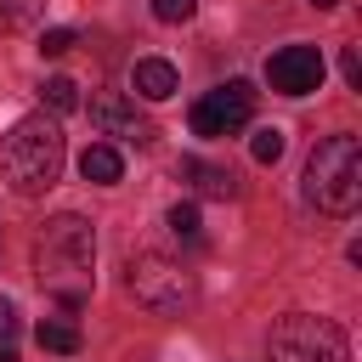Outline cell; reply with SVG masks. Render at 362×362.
<instances>
[{
    "label": "cell",
    "instance_id": "cell-1",
    "mask_svg": "<svg viewBox=\"0 0 362 362\" xmlns=\"http://www.w3.org/2000/svg\"><path fill=\"white\" fill-rule=\"evenodd\" d=\"M34 277L68 311H79L90 300V283H96V232H90L85 215H51L40 226V238H34Z\"/></svg>",
    "mask_w": 362,
    "mask_h": 362
},
{
    "label": "cell",
    "instance_id": "cell-2",
    "mask_svg": "<svg viewBox=\"0 0 362 362\" xmlns=\"http://www.w3.org/2000/svg\"><path fill=\"white\" fill-rule=\"evenodd\" d=\"M62 158H68V141H62L57 119H45V113L17 119V124L0 136V175H6V187L23 192V198L51 192L57 175H62Z\"/></svg>",
    "mask_w": 362,
    "mask_h": 362
},
{
    "label": "cell",
    "instance_id": "cell-3",
    "mask_svg": "<svg viewBox=\"0 0 362 362\" xmlns=\"http://www.w3.org/2000/svg\"><path fill=\"white\" fill-rule=\"evenodd\" d=\"M305 198L322 215H351L362 204V147L356 136H328L305 158Z\"/></svg>",
    "mask_w": 362,
    "mask_h": 362
},
{
    "label": "cell",
    "instance_id": "cell-4",
    "mask_svg": "<svg viewBox=\"0 0 362 362\" xmlns=\"http://www.w3.org/2000/svg\"><path fill=\"white\" fill-rule=\"evenodd\" d=\"M272 362H351V339L339 322L311 317V311H288L277 317L272 339H266Z\"/></svg>",
    "mask_w": 362,
    "mask_h": 362
},
{
    "label": "cell",
    "instance_id": "cell-5",
    "mask_svg": "<svg viewBox=\"0 0 362 362\" xmlns=\"http://www.w3.org/2000/svg\"><path fill=\"white\" fill-rule=\"evenodd\" d=\"M130 294L147 311H181V305H192L198 283L181 260H170L158 249H141V255H130Z\"/></svg>",
    "mask_w": 362,
    "mask_h": 362
},
{
    "label": "cell",
    "instance_id": "cell-6",
    "mask_svg": "<svg viewBox=\"0 0 362 362\" xmlns=\"http://www.w3.org/2000/svg\"><path fill=\"white\" fill-rule=\"evenodd\" d=\"M249 119H255V90L243 79H226V85H215L192 102V136H204V141L238 136Z\"/></svg>",
    "mask_w": 362,
    "mask_h": 362
},
{
    "label": "cell",
    "instance_id": "cell-7",
    "mask_svg": "<svg viewBox=\"0 0 362 362\" xmlns=\"http://www.w3.org/2000/svg\"><path fill=\"white\" fill-rule=\"evenodd\" d=\"M322 74H328V62L317 45H283L266 62V79L277 96H311V90H322Z\"/></svg>",
    "mask_w": 362,
    "mask_h": 362
},
{
    "label": "cell",
    "instance_id": "cell-8",
    "mask_svg": "<svg viewBox=\"0 0 362 362\" xmlns=\"http://www.w3.org/2000/svg\"><path fill=\"white\" fill-rule=\"evenodd\" d=\"M90 124L102 130V136H124V141H153V124L124 102V96H90Z\"/></svg>",
    "mask_w": 362,
    "mask_h": 362
},
{
    "label": "cell",
    "instance_id": "cell-9",
    "mask_svg": "<svg viewBox=\"0 0 362 362\" xmlns=\"http://www.w3.org/2000/svg\"><path fill=\"white\" fill-rule=\"evenodd\" d=\"M175 175H181V181H192L204 198H238V175H232V170H221V164L181 158V164H175Z\"/></svg>",
    "mask_w": 362,
    "mask_h": 362
},
{
    "label": "cell",
    "instance_id": "cell-10",
    "mask_svg": "<svg viewBox=\"0 0 362 362\" xmlns=\"http://www.w3.org/2000/svg\"><path fill=\"white\" fill-rule=\"evenodd\" d=\"M130 90L147 96V102H164V96H175V68H170L164 57H141V62L130 68Z\"/></svg>",
    "mask_w": 362,
    "mask_h": 362
},
{
    "label": "cell",
    "instance_id": "cell-11",
    "mask_svg": "<svg viewBox=\"0 0 362 362\" xmlns=\"http://www.w3.org/2000/svg\"><path fill=\"white\" fill-rule=\"evenodd\" d=\"M79 175H85V181H96V187H113V181L124 175V158H119V147H107V141H90V147L79 153Z\"/></svg>",
    "mask_w": 362,
    "mask_h": 362
},
{
    "label": "cell",
    "instance_id": "cell-12",
    "mask_svg": "<svg viewBox=\"0 0 362 362\" xmlns=\"http://www.w3.org/2000/svg\"><path fill=\"white\" fill-rule=\"evenodd\" d=\"M34 339H40L45 351H57V356H74V351H79V328H74V322H62V317H45Z\"/></svg>",
    "mask_w": 362,
    "mask_h": 362
},
{
    "label": "cell",
    "instance_id": "cell-13",
    "mask_svg": "<svg viewBox=\"0 0 362 362\" xmlns=\"http://www.w3.org/2000/svg\"><path fill=\"white\" fill-rule=\"evenodd\" d=\"M40 96H45V107H51V113H74V107H79V85H74V79H62V74H51V79L40 85Z\"/></svg>",
    "mask_w": 362,
    "mask_h": 362
},
{
    "label": "cell",
    "instance_id": "cell-14",
    "mask_svg": "<svg viewBox=\"0 0 362 362\" xmlns=\"http://www.w3.org/2000/svg\"><path fill=\"white\" fill-rule=\"evenodd\" d=\"M249 153H255V164H277L283 158V130H255V141H249Z\"/></svg>",
    "mask_w": 362,
    "mask_h": 362
},
{
    "label": "cell",
    "instance_id": "cell-15",
    "mask_svg": "<svg viewBox=\"0 0 362 362\" xmlns=\"http://www.w3.org/2000/svg\"><path fill=\"white\" fill-rule=\"evenodd\" d=\"M40 6H45V0H0V28H23V23H34Z\"/></svg>",
    "mask_w": 362,
    "mask_h": 362
},
{
    "label": "cell",
    "instance_id": "cell-16",
    "mask_svg": "<svg viewBox=\"0 0 362 362\" xmlns=\"http://www.w3.org/2000/svg\"><path fill=\"white\" fill-rule=\"evenodd\" d=\"M170 232L192 243L198 238V204H170Z\"/></svg>",
    "mask_w": 362,
    "mask_h": 362
},
{
    "label": "cell",
    "instance_id": "cell-17",
    "mask_svg": "<svg viewBox=\"0 0 362 362\" xmlns=\"http://www.w3.org/2000/svg\"><path fill=\"white\" fill-rule=\"evenodd\" d=\"M74 51V28H45L40 34V57H68Z\"/></svg>",
    "mask_w": 362,
    "mask_h": 362
},
{
    "label": "cell",
    "instance_id": "cell-18",
    "mask_svg": "<svg viewBox=\"0 0 362 362\" xmlns=\"http://www.w3.org/2000/svg\"><path fill=\"white\" fill-rule=\"evenodd\" d=\"M198 11V0H153V17L158 23H187Z\"/></svg>",
    "mask_w": 362,
    "mask_h": 362
},
{
    "label": "cell",
    "instance_id": "cell-19",
    "mask_svg": "<svg viewBox=\"0 0 362 362\" xmlns=\"http://www.w3.org/2000/svg\"><path fill=\"white\" fill-rule=\"evenodd\" d=\"M339 68H345V79H351V90H362V57L345 45V57H339Z\"/></svg>",
    "mask_w": 362,
    "mask_h": 362
},
{
    "label": "cell",
    "instance_id": "cell-20",
    "mask_svg": "<svg viewBox=\"0 0 362 362\" xmlns=\"http://www.w3.org/2000/svg\"><path fill=\"white\" fill-rule=\"evenodd\" d=\"M11 334H17V311L11 300H0V345H11Z\"/></svg>",
    "mask_w": 362,
    "mask_h": 362
},
{
    "label": "cell",
    "instance_id": "cell-21",
    "mask_svg": "<svg viewBox=\"0 0 362 362\" xmlns=\"http://www.w3.org/2000/svg\"><path fill=\"white\" fill-rule=\"evenodd\" d=\"M0 362H17V351H11V345H0Z\"/></svg>",
    "mask_w": 362,
    "mask_h": 362
},
{
    "label": "cell",
    "instance_id": "cell-22",
    "mask_svg": "<svg viewBox=\"0 0 362 362\" xmlns=\"http://www.w3.org/2000/svg\"><path fill=\"white\" fill-rule=\"evenodd\" d=\"M311 6H317V11H328V6H339V0H311Z\"/></svg>",
    "mask_w": 362,
    "mask_h": 362
}]
</instances>
